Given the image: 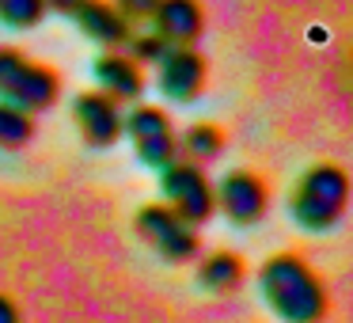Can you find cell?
Masks as SVG:
<instances>
[{"mask_svg": "<svg viewBox=\"0 0 353 323\" xmlns=\"http://www.w3.org/2000/svg\"><path fill=\"white\" fill-rule=\"evenodd\" d=\"M122 133H130L137 156L148 168H163V164L175 160L179 145H175V130H171V118L163 107L156 103H141L130 115L122 118Z\"/></svg>", "mask_w": 353, "mask_h": 323, "instance_id": "obj_6", "label": "cell"}, {"mask_svg": "<svg viewBox=\"0 0 353 323\" xmlns=\"http://www.w3.org/2000/svg\"><path fill=\"white\" fill-rule=\"evenodd\" d=\"M72 16H77V23L84 27L88 39L103 42V46H110V50L125 46L130 35H133V23L114 8V4H107V0H84Z\"/></svg>", "mask_w": 353, "mask_h": 323, "instance_id": "obj_12", "label": "cell"}, {"mask_svg": "<svg viewBox=\"0 0 353 323\" xmlns=\"http://www.w3.org/2000/svg\"><path fill=\"white\" fill-rule=\"evenodd\" d=\"M175 145H179V153H183L186 160L209 164V160H216V156L224 153V130L213 126V122H194L190 130L183 133V141H175Z\"/></svg>", "mask_w": 353, "mask_h": 323, "instance_id": "obj_14", "label": "cell"}, {"mask_svg": "<svg viewBox=\"0 0 353 323\" xmlns=\"http://www.w3.org/2000/svg\"><path fill=\"white\" fill-rule=\"evenodd\" d=\"M160 92L175 103H194L205 88V57L194 46H168L160 61Z\"/></svg>", "mask_w": 353, "mask_h": 323, "instance_id": "obj_8", "label": "cell"}, {"mask_svg": "<svg viewBox=\"0 0 353 323\" xmlns=\"http://www.w3.org/2000/svg\"><path fill=\"white\" fill-rule=\"evenodd\" d=\"M160 171H163L160 190H163L168 206L175 209L179 217H186L190 224H205L209 217L216 213L213 183L205 179L201 164H194V160H171V164H163Z\"/></svg>", "mask_w": 353, "mask_h": 323, "instance_id": "obj_5", "label": "cell"}, {"mask_svg": "<svg viewBox=\"0 0 353 323\" xmlns=\"http://www.w3.org/2000/svg\"><path fill=\"white\" fill-rule=\"evenodd\" d=\"M34 137V118L31 110L16 107V103L0 99V148H23Z\"/></svg>", "mask_w": 353, "mask_h": 323, "instance_id": "obj_15", "label": "cell"}, {"mask_svg": "<svg viewBox=\"0 0 353 323\" xmlns=\"http://www.w3.org/2000/svg\"><path fill=\"white\" fill-rule=\"evenodd\" d=\"M213 198H216V209H221L232 224H243L247 228V224L266 217L270 186L262 175H254V171H247V168H236L213 186Z\"/></svg>", "mask_w": 353, "mask_h": 323, "instance_id": "obj_7", "label": "cell"}, {"mask_svg": "<svg viewBox=\"0 0 353 323\" xmlns=\"http://www.w3.org/2000/svg\"><path fill=\"white\" fill-rule=\"evenodd\" d=\"M84 0H46V8H54V12H61V16H72V12L80 8Z\"/></svg>", "mask_w": 353, "mask_h": 323, "instance_id": "obj_20", "label": "cell"}, {"mask_svg": "<svg viewBox=\"0 0 353 323\" xmlns=\"http://www.w3.org/2000/svg\"><path fill=\"white\" fill-rule=\"evenodd\" d=\"M46 16V0H0V23L8 27H34Z\"/></svg>", "mask_w": 353, "mask_h": 323, "instance_id": "obj_16", "label": "cell"}, {"mask_svg": "<svg viewBox=\"0 0 353 323\" xmlns=\"http://www.w3.org/2000/svg\"><path fill=\"white\" fill-rule=\"evenodd\" d=\"M95 80H99V92H107L118 103H133L145 95V72L130 54L110 50V54L95 57Z\"/></svg>", "mask_w": 353, "mask_h": 323, "instance_id": "obj_11", "label": "cell"}, {"mask_svg": "<svg viewBox=\"0 0 353 323\" xmlns=\"http://www.w3.org/2000/svg\"><path fill=\"white\" fill-rule=\"evenodd\" d=\"M72 118L80 126V137L92 148H110L122 137V110L107 92H80L72 103Z\"/></svg>", "mask_w": 353, "mask_h": 323, "instance_id": "obj_9", "label": "cell"}, {"mask_svg": "<svg viewBox=\"0 0 353 323\" xmlns=\"http://www.w3.org/2000/svg\"><path fill=\"white\" fill-rule=\"evenodd\" d=\"M125 46H130V57L137 65H156L163 57V50H168V42L152 31V35H130V42H125Z\"/></svg>", "mask_w": 353, "mask_h": 323, "instance_id": "obj_17", "label": "cell"}, {"mask_svg": "<svg viewBox=\"0 0 353 323\" xmlns=\"http://www.w3.org/2000/svg\"><path fill=\"white\" fill-rule=\"evenodd\" d=\"M114 8L122 12L130 23H141V19H148L152 16V8H156V0H114Z\"/></svg>", "mask_w": 353, "mask_h": 323, "instance_id": "obj_18", "label": "cell"}, {"mask_svg": "<svg viewBox=\"0 0 353 323\" xmlns=\"http://www.w3.org/2000/svg\"><path fill=\"white\" fill-rule=\"evenodd\" d=\"M259 285L266 304L289 323H315L327 315V289L319 274L292 251H281L262 262Z\"/></svg>", "mask_w": 353, "mask_h": 323, "instance_id": "obj_1", "label": "cell"}, {"mask_svg": "<svg viewBox=\"0 0 353 323\" xmlns=\"http://www.w3.org/2000/svg\"><path fill=\"white\" fill-rule=\"evenodd\" d=\"M16 320H19V304L0 293V323H16Z\"/></svg>", "mask_w": 353, "mask_h": 323, "instance_id": "obj_19", "label": "cell"}, {"mask_svg": "<svg viewBox=\"0 0 353 323\" xmlns=\"http://www.w3.org/2000/svg\"><path fill=\"white\" fill-rule=\"evenodd\" d=\"M57 95H61V77L50 65L31 61L12 46H0V99L39 115L54 107Z\"/></svg>", "mask_w": 353, "mask_h": 323, "instance_id": "obj_3", "label": "cell"}, {"mask_svg": "<svg viewBox=\"0 0 353 323\" xmlns=\"http://www.w3.org/2000/svg\"><path fill=\"white\" fill-rule=\"evenodd\" d=\"M198 285L209 293H216V297H224V293H236L239 285H243V259L232 251H213L201 259V270H198Z\"/></svg>", "mask_w": 353, "mask_h": 323, "instance_id": "obj_13", "label": "cell"}, {"mask_svg": "<svg viewBox=\"0 0 353 323\" xmlns=\"http://www.w3.org/2000/svg\"><path fill=\"white\" fill-rule=\"evenodd\" d=\"M148 19L168 46H194L201 39V27H205V12L198 0H156Z\"/></svg>", "mask_w": 353, "mask_h": 323, "instance_id": "obj_10", "label": "cell"}, {"mask_svg": "<svg viewBox=\"0 0 353 323\" xmlns=\"http://www.w3.org/2000/svg\"><path fill=\"white\" fill-rule=\"evenodd\" d=\"M133 228H137V236L168 262H190V259H198V251H201L198 224H190L186 217H179L168 202H163V206L137 209Z\"/></svg>", "mask_w": 353, "mask_h": 323, "instance_id": "obj_4", "label": "cell"}, {"mask_svg": "<svg viewBox=\"0 0 353 323\" xmlns=\"http://www.w3.org/2000/svg\"><path fill=\"white\" fill-rule=\"evenodd\" d=\"M345 206H350V175L338 164H315V168H307L296 183L292 202H289L296 224L307 232L334 228L342 221Z\"/></svg>", "mask_w": 353, "mask_h": 323, "instance_id": "obj_2", "label": "cell"}]
</instances>
